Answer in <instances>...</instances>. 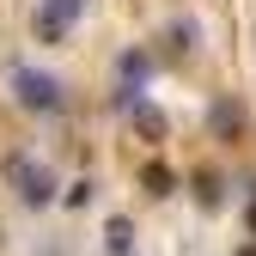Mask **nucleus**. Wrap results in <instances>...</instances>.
<instances>
[{
    "instance_id": "nucleus-9",
    "label": "nucleus",
    "mask_w": 256,
    "mask_h": 256,
    "mask_svg": "<svg viewBox=\"0 0 256 256\" xmlns=\"http://www.w3.org/2000/svg\"><path fill=\"white\" fill-rule=\"evenodd\" d=\"M104 238H110V256H128V250H134V226H128L122 214H116L110 226H104Z\"/></svg>"
},
{
    "instance_id": "nucleus-5",
    "label": "nucleus",
    "mask_w": 256,
    "mask_h": 256,
    "mask_svg": "<svg viewBox=\"0 0 256 256\" xmlns=\"http://www.w3.org/2000/svg\"><path fill=\"white\" fill-rule=\"evenodd\" d=\"M116 74H122V86H128V92H140V86H146V74H152V55H146V49H128V55L116 61Z\"/></svg>"
},
{
    "instance_id": "nucleus-6",
    "label": "nucleus",
    "mask_w": 256,
    "mask_h": 256,
    "mask_svg": "<svg viewBox=\"0 0 256 256\" xmlns=\"http://www.w3.org/2000/svg\"><path fill=\"white\" fill-rule=\"evenodd\" d=\"M140 183H146V196H171V189H177V177H171L165 158H152V165L140 171Z\"/></svg>"
},
{
    "instance_id": "nucleus-10",
    "label": "nucleus",
    "mask_w": 256,
    "mask_h": 256,
    "mask_svg": "<svg viewBox=\"0 0 256 256\" xmlns=\"http://www.w3.org/2000/svg\"><path fill=\"white\" fill-rule=\"evenodd\" d=\"M92 196H98V189H92V177H80V183H68V189H61V202H68V208H86Z\"/></svg>"
},
{
    "instance_id": "nucleus-12",
    "label": "nucleus",
    "mask_w": 256,
    "mask_h": 256,
    "mask_svg": "<svg viewBox=\"0 0 256 256\" xmlns=\"http://www.w3.org/2000/svg\"><path fill=\"white\" fill-rule=\"evenodd\" d=\"M244 226H250V238H256V202H250V208H244Z\"/></svg>"
},
{
    "instance_id": "nucleus-2",
    "label": "nucleus",
    "mask_w": 256,
    "mask_h": 256,
    "mask_svg": "<svg viewBox=\"0 0 256 256\" xmlns=\"http://www.w3.org/2000/svg\"><path fill=\"white\" fill-rule=\"evenodd\" d=\"M12 98H18L24 110L49 116V110H61V80L43 74V68H12Z\"/></svg>"
},
{
    "instance_id": "nucleus-4",
    "label": "nucleus",
    "mask_w": 256,
    "mask_h": 256,
    "mask_svg": "<svg viewBox=\"0 0 256 256\" xmlns=\"http://www.w3.org/2000/svg\"><path fill=\"white\" fill-rule=\"evenodd\" d=\"M128 122H134V134H140V140H165V134H171L165 110H158L152 98H128Z\"/></svg>"
},
{
    "instance_id": "nucleus-3",
    "label": "nucleus",
    "mask_w": 256,
    "mask_h": 256,
    "mask_svg": "<svg viewBox=\"0 0 256 256\" xmlns=\"http://www.w3.org/2000/svg\"><path fill=\"white\" fill-rule=\"evenodd\" d=\"M86 0H37V43H61L80 24Z\"/></svg>"
},
{
    "instance_id": "nucleus-13",
    "label": "nucleus",
    "mask_w": 256,
    "mask_h": 256,
    "mask_svg": "<svg viewBox=\"0 0 256 256\" xmlns=\"http://www.w3.org/2000/svg\"><path fill=\"white\" fill-rule=\"evenodd\" d=\"M238 256H256V244H244V250H238Z\"/></svg>"
},
{
    "instance_id": "nucleus-8",
    "label": "nucleus",
    "mask_w": 256,
    "mask_h": 256,
    "mask_svg": "<svg viewBox=\"0 0 256 256\" xmlns=\"http://www.w3.org/2000/svg\"><path fill=\"white\" fill-rule=\"evenodd\" d=\"M208 122H214V134H238V128H244V110H238V104H226V98H220Z\"/></svg>"
},
{
    "instance_id": "nucleus-1",
    "label": "nucleus",
    "mask_w": 256,
    "mask_h": 256,
    "mask_svg": "<svg viewBox=\"0 0 256 256\" xmlns=\"http://www.w3.org/2000/svg\"><path fill=\"white\" fill-rule=\"evenodd\" d=\"M6 183H12V196L24 202V208H49L55 202V171L43 165V158H30V152H12L6 158Z\"/></svg>"
},
{
    "instance_id": "nucleus-7",
    "label": "nucleus",
    "mask_w": 256,
    "mask_h": 256,
    "mask_svg": "<svg viewBox=\"0 0 256 256\" xmlns=\"http://www.w3.org/2000/svg\"><path fill=\"white\" fill-rule=\"evenodd\" d=\"M189 189H196L202 208H220V202H226V196H220V171H196V177H189Z\"/></svg>"
},
{
    "instance_id": "nucleus-11",
    "label": "nucleus",
    "mask_w": 256,
    "mask_h": 256,
    "mask_svg": "<svg viewBox=\"0 0 256 256\" xmlns=\"http://www.w3.org/2000/svg\"><path fill=\"white\" fill-rule=\"evenodd\" d=\"M165 37H171V49H177V55H189V49H196V24L183 18V24H171V30H165Z\"/></svg>"
}]
</instances>
